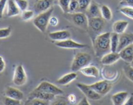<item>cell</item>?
<instances>
[{
	"mask_svg": "<svg viewBox=\"0 0 133 105\" xmlns=\"http://www.w3.org/2000/svg\"><path fill=\"white\" fill-rule=\"evenodd\" d=\"M110 34L106 32L97 35L93 40L95 54L97 57H102L110 51Z\"/></svg>",
	"mask_w": 133,
	"mask_h": 105,
	"instance_id": "6da1fadb",
	"label": "cell"
},
{
	"mask_svg": "<svg viewBox=\"0 0 133 105\" xmlns=\"http://www.w3.org/2000/svg\"><path fill=\"white\" fill-rule=\"evenodd\" d=\"M92 62V57L90 54L83 52L77 53L74 57L71 66V70L73 72L80 71L84 67L89 66Z\"/></svg>",
	"mask_w": 133,
	"mask_h": 105,
	"instance_id": "7a4b0ae2",
	"label": "cell"
},
{
	"mask_svg": "<svg viewBox=\"0 0 133 105\" xmlns=\"http://www.w3.org/2000/svg\"><path fill=\"white\" fill-rule=\"evenodd\" d=\"M53 12V8L51 7L47 11L40 13L33 19V25L42 32L46 31L49 25V21Z\"/></svg>",
	"mask_w": 133,
	"mask_h": 105,
	"instance_id": "3957f363",
	"label": "cell"
},
{
	"mask_svg": "<svg viewBox=\"0 0 133 105\" xmlns=\"http://www.w3.org/2000/svg\"><path fill=\"white\" fill-rule=\"evenodd\" d=\"M68 14H70L69 18L74 25L84 29H88V18L87 14L81 12H77L72 14L68 13Z\"/></svg>",
	"mask_w": 133,
	"mask_h": 105,
	"instance_id": "277c9868",
	"label": "cell"
},
{
	"mask_svg": "<svg viewBox=\"0 0 133 105\" xmlns=\"http://www.w3.org/2000/svg\"><path fill=\"white\" fill-rule=\"evenodd\" d=\"M35 89L55 95L56 96L60 95H62L64 93L63 90H62L61 88H59L57 86L54 85L53 84L48 81L42 82Z\"/></svg>",
	"mask_w": 133,
	"mask_h": 105,
	"instance_id": "5b68a950",
	"label": "cell"
},
{
	"mask_svg": "<svg viewBox=\"0 0 133 105\" xmlns=\"http://www.w3.org/2000/svg\"><path fill=\"white\" fill-rule=\"evenodd\" d=\"M105 25V19L102 17L88 18V29L92 32L97 34V35L101 34Z\"/></svg>",
	"mask_w": 133,
	"mask_h": 105,
	"instance_id": "8992f818",
	"label": "cell"
},
{
	"mask_svg": "<svg viewBox=\"0 0 133 105\" xmlns=\"http://www.w3.org/2000/svg\"><path fill=\"white\" fill-rule=\"evenodd\" d=\"M27 76L24 67L22 64L17 66L14 70V76H13V82L15 85L21 86L25 84L27 82Z\"/></svg>",
	"mask_w": 133,
	"mask_h": 105,
	"instance_id": "52a82bcc",
	"label": "cell"
},
{
	"mask_svg": "<svg viewBox=\"0 0 133 105\" xmlns=\"http://www.w3.org/2000/svg\"><path fill=\"white\" fill-rule=\"evenodd\" d=\"M89 86L101 96L107 94L112 89V84L107 80H100Z\"/></svg>",
	"mask_w": 133,
	"mask_h": 105,
	"instance_id": "ba28073f",
	"label": "cell"
},
{
	"mask_svg": "<svg viewBox=\"0 0 133 105\" xmlns=\"http://www.w3.org/2000/svg\"><path fill=\"white\" fill-rule=\"evenodd\" d=\"M76 86L87 99L94 100V101H97V100H99L102 97L97 92H95L89 85L83 84V83H77Z\"/></svg>",
	"mask_w": 133,
	"mask_h": 105,
	"instance_id": "9c48e42d",
	"label": "cell"
},
{
	"mask_svg": "<svg viewBox=\"0 0 133 105\" xmlns=\"http://www.w3.org/2000/svg\"><path fill=\"white\" fill-rule=\"evenodd\" d=\"M55 45L57 47L63 49H83L87 47V45L86 44H80L70 38L63 41H56Z\"/></svg>",
	"mask_w": 133,
	"mask_h": 105,
	"instance_id": "30bf717a",
	"label": "cell"
},
{
	"mask_svg": "<svg viewBox=\"0 0 133 105\" xmlns=\"http://www.w3.org/2000/svg\"><path fill=\"white\" fill-rule=\"evenodd\" d=\"M56 95L50 93H45V92L38 91L34 89L29 94L27 99H38L44 100V101H52L55 99Z\"/></svg>",
	"mask_w": 133,
	"mask_h": 105,
	"instance_id": "8fae6325",
	"label": "cell"
},
{
	"mask_svg": "<svg viewBox=\"0 0 133 105\" xmlns=\"http://www.w3.org/2000/svg\"><path fill=\"white\" fill-rule=\"evenodd\" d=\"M133 44V33L131 32H124L119 34V45L118 48V52L124 49L126 47Z\"/></svg>",
	"mask_w": 133,
	"mask_h": 105,
	"instance_id": "7c38bea8",
	"label": "cell"
},
{
	"mask_svg": "<svg viewBox=\"0 0 133 105\" xmlns=\"http://www.w3.org/2000/svg\"><path fill=\"white\" fill-rule=\"evenodd\" d=\"M53 1L54 0H36L34 5L35 12L40 14L48 10L51 8Z\"/></svg>",
	"mask_w": 133,
	"mask_h": 105,
	"instance_id": "4fadbf2b",
	"label": "cell"
},
{
	"mask_svg": "<svg viewBox=\"0 0 133 105\" xmlns=\"http://www.w3.org/2000/svg\"><path fill=\"white\" fill-rule=\"evenodd\" d=\"M48 36L51 40L55 41H60L70 38L71 33L70 32V31H67V30H61V31L49 32Z\"/></svg>",
	"mask_w": 133,
	"mask_h": 105,
	"instance_id": "5bb4252c",
	"label": "cell"
},
{
	"mask_svg": "<svg viewBox=\"0 0 133 105\" xmlns=\"http://www.w3.org/2000/svg\"><path fill=\"white\" fill-rule=\"evenodd\" d=\"M120 59V56L118 52H110L101 57V62L105 66H109L116 63Z\"/></svg>",
	"mask_w": 133,
	"mask_h": 105,
	"instance_id": "9a60e30c",
	"label": "cell"
},
{
	"mask_svg": "<svg viewBox=\"0 0 133 105\" xmlns=\"http://www.w3.org/2000/svg\"><path fill=\"white\" fill-rule=\"evenodd\" d=\"M120 58L125 62L131 63L133 61V47L132 44L126 47L124 49L118 52Z\"/></svg>",
	"mask_w": 133,
	"mask_h": 105,
	"instance_id": "2e32d148",
	"label": "cell"
},
{
	"mask_svg": "<svg viewBox=\"0 0 133 105\" xmlns=\"http://www.w3.org/2000/svg\"><path fill=\"white\" fill-rule=\"evenodd\" d=\"M5 94V96H6V97H10V98L14 99L16 100H19V101H22L23 99V97H24V95H23V92L22 91L16 88H13V87L10 86L7 87L6 88Z\"/></svg>",
	"mask_w": 133,
	"mask_h": 105,
	"instance_id": "e0dca14e",
	"label": "cell"
},
{
	"mask_svg": "<svg viewBox=\"0 0 133 105\" xmlns=\"http://www.w3.org/2000/svg\"><path fill=\"white\" fill-rule=\"evenodd\" d=\"M129 93L127 92H119L112 96V101L114 105H123L128 99Z\"/></svg>",
	"mask_w": 133,
	"mask_h": 105,
	"instance_id": "ac0fdd59",
	"label": "cell"
},
{
	"mask_svg": "<svg viewBox=\"0 0 133 105\" xmlns=\"http://www.w3.org/2000/svg\"><path fill=\"white\" fill-rule=\"evenodd\" d=\"M87 16L88 18L101 17L100 8L98 5L95 2H92L87 10Z\"/></svg>",
	"mask_w": 133,
	"mask_h": 105,
	"instance_id": "d6986e66",
	"label": "cell"
},
{
	"mask_svg": "<svg viewBox=\"0 0 133 105\" xmlns=\"http://www.w3.org/2000/svg\"><path fill=\"white\" fill-rule=\"evenodd\" d=\"M129 25V22L125 20H118L114 23L112 26V29L114 32L122 34L124 33Z\"/></svg>",
	"mask_w": 133,
	"mask_h": 105,
	"instance_id": "ffe728a7",
	"label": "cell"
},
{
	"mask_svg": "<svg viewBox=\"0 0 133 105\" xmlns=\"http://www.w3.org/2000/svg\"><path fill=\"white\" fill-rule=\"evenodd\" d=\"M77 74L76 72H71L69 73L66 74V75H63L62 76L60 77L58 80H57V84H60V85H67V84H70L72 81L77 79Z\"/></svg>",
	"mask_w": 133,
	"mask_h": 105,
	"instance_id": "44dd1931",
	"label": "cell"
},
{
	"mask_svg": "<svg viewBox=\"0 0 133 105\" xmlns=\"http://www.w3.org/2000/svg\"><path fill=\"white\" fill-rule=\"evenodd\" d=\"M20 11L14 0H8L6 11V16L8 17H13L18 15L20 13Z\"/></svg>",
	"mask_w": 133,
	"mask_h": 105,
	"instance_id": "7402d4cb",
	"label": "cell"
},
{
	"mask_svg": "<svg viewBox=\"0 0 133 105\" xmlns=\"http://www.w3.org/2000/svg\"><path fill=\"white\" fill-rule=\"evenodd\" d=\"M81 73L84 76H89V77H94L97 78L99 75V69L94 66H88L87 67H84L82 69L80 70Z\"/></svg>",
	"mask_w": 133,
	"mask_h": 105,
	"instance_id": "603a6c76",
	"label": "cell"
},
{
	"mask_svg": "<svg viewBox=\"0 0 133 105\" xmlns=\"http://www.w3.org/2000/svg\"><path fill=\"white\" fill-rule=\"evenodd\" d=\"M119 34L116 32H112L110 34V51L118 52L119 45Z\"/></svg>",
	"mask_w": 133,
	"mask_h": 105,
	"instance_id": "cb8c5ba5",
	"label": "cell"
},
{
	"mask_svg": "<svg viewBox=\"0 0 133 105\" xmlns=\"http://www.w3.org/2000/svg\"><path fill=\"white\" fill-rule=\"evenodd\" d=\"M101 16L105 20L110 21L112 18V13L110 8L107 5H103L100 7Z\"/></svg>",
	"mask_w": 133,
	"mask_h": 105,
	"instance_id": "d4e9b609",
	"label": "cell"
},
{
	"mask_svg": "<svg viewBox=\"0 0 133 105\" xmlns=\"http://www.w3.org/2000/svg\"><path fill=\"white\" fill-rule=\"evenodd\" d=\"M50 101H44V100L38 99H27L24 103V105H49Z\"/></svg>",
	"mask_w": 133,
	"mask_h": 105,
	"instance_id": "484cf974",
	"label": "cell"
},
{
	"mask_svg": "<svg viewBox=\"0 0 133 105\" xmlns=\"http://www.w3.org/2000/svg\"><path fill=\"white\" fill-rule=\"evenodd\" d=\"M79 2V11L83 12L87 11L88 6L92 3V0H78Z\"/></svg>",
	"mask_w": 133,
	"mask_h": 105,
	"instance_id": "4316f807",
	"label": "cell"
},
{
	"mask_svg": "<svg viewBox=\"0 0 133 105\" xmlns=\"http://www.w3.org/2000/svg\"><path fill=\"white\" fill-rule=\"evenodd\" d=\"M119 11L122 14L125 15V16L128 17L129 18L133 19V7L130 6H123L120 8Z\"/></svg>",
	"mask_w": 133,
	"mask_h": 105,
	"instance_id": "83f0119b",
	"label": "cell"
},
{
	"mask_svg": "<svg viewBox=\"0 0 133 105\" xmlns=\"http://www.w3.org/2000/svg\"><path fill=\"white\" fill-rule=\"evenodd\" d=\"M123 71L126 77L133 82V67L131 65H127L123 67Z\"/></svg>",
	"mask_w": 133,
	"mask_h": 105,
	"instance_id": "f1b7e54d",
	"label": "cell"
},
{
	"mask_svg": "<svg viewBox=\"0 0 133 105\" xmlns=\"http://www.w3.org/2000/svg\"><path fill=\"white\" fill-rule=\"evenodd\" d=\"M71 0H58V5L65 14L69 12V6Z\"/></svg>",
	"mask_w": 133,
	"mask_h": 105,
	"instance_id": "f546056e",
	"label": "cell"
},
{
	"mask_svg": "<svg viewBox=\"0 0 133 105\" xmlns=\"http://www.w3.org/2000/svg\"><path fill=\"white\" fill-rule=\"evenodd\" d=\"M3 102L4 105H20L21 101L14 99L10 98V97L5 96L3 99Z\"/></svg>",
	"mask_w": 133,
	"mask_h": 105,
	"instance_id": "4dcf8cb0",
	"label": "cell"
},
{
	"mask_svg": "<svg viewBox=\"0 0 133 105\" xmlns=\"http://www.w3.org/2000/svg\"><path fill=\"white\" fill-rule=\"evenodd\" d=\"M14 1L22 12L26 10L28 8L29 3L27 0H14Z\"/></svg>",
	"mask_w": 133,
	"mask_h": 105,
	"instance_id": "1f68e13d",
	"label": "cell"
},
{
	"mask_svg": "<svg viewBox=\"0 0 133 105\" xmlns=\"http://www.w3.org/2000/svg\"><path fill=\"white\" fill-rule=\"evenodd\" d=\"M79 11V2L78 0H71L69 6V12L70 14Z\"/></svg>",
	"mask_w": 133,
	"mask_h": 105,
	"instance_id": "d6a6232c",
	"label": "cell"
},
{
	"mask_svg": "<svg viewBox=\"0 0 133 105\" xmlns=\"http://www.w3.org/2000/svg\"><path fill=\"white\" fill-rule=\"evenodd\" d=\"M49 105H68V101L64 97H58L50 102Z\"/></svg>",
	"mask_w": 133,
	"mask_h": 105,
	"instance_id": "836d02e7",
	"label": "cell"
},
{
	"mask_svg": "<svg viewBox=\"0 0 133 105\" xmlns=\"http://www.w3.org/2000/svg\"><path fill=\"white\" fill-rule=\"evenodd\" d=\"M34 14H35V12H34L33 10H26L25 11L22 12L21 18H22V20L28 21L31 19L32 18H33Z\"/></svg>",
	"mask_w": 133,
	"mask_h": 105,
	"instance_id": "e575fe53",
	"label": "cell"
},
{
	"mask_svg": "<svg viewBox=\"0 0 133 105\" xmlns=\"http://www.w3.org/2000/svg\"><path fill=\"white\" fill-rule=\"evenodd\" d=\"M12 32V29L10 27H5V28L0 29V39L6 38L9 37Z\"/></svg>",
	"mask_w": 133,
	"mask_h": 105,
	"instance_id": "d590c367",
	"label": "cell"
},
{
	"mask_svg": "<svg viewBox=\"0 0 133 105\" xmlns=\"http://www.w3.org/2000/svg\"><path fill=\"white\" fill-rule=\"evenodd\" d=\"M8 2V0H0V19L2 18L5 6Z\"/></svg>",
	"mask_w": 133,
	"mask_h": 105,
	"instance_id": "8d00e7d4",
	"label": "cell"
},
{
	"mask_svg": "<svg viewBox=\"0 0 133 105\" xmlns=\"http://www.w3.org/2000/svg\"><path fill=\"white\" fill-rule=\"evenodd\" d=\"M120 4L123 5V6L133 7V0H122Z\"/></svg>",
	"mask_w": 133,
	"mask_h": 105,
	"instance_id": "74e56055",
	"label": "cell"
},
{
	"mask_svg": "<svg viewBox=\"0 0 133 105\" xmlns=\"http://www.w3.org/2000/svg\"><path fill=\"white\" fill-rule=\"evenodd\" d=\"M49 24L51 25V26H53V27H55L58 24V19L56 17L51 16L49 19Z\"/></svg>",
	"mask_w": 133,
	"mask_h": 105,
	"instance_id": "f35d334b",
	"label": "cell"
},
{
	"mask_svg": "<svg viewBox=\"0 0 133 105\" xmlns=\"http://www.w3.org/2000/svg\"><path fill=\"white\" fill-rule=\"evenodd\" d=\"M67 99L68 101V102H70L71 104H75L77 101V97L75 96V95L71 93V94H70L68 96Z\"/></svg>",
	"mask_w": 133,
	"mask_h": 105,
	"instance_id": "ab89813d",
	"label": "cell"
},
{
	"mask_svg": "<svg viewBox=\"0 0 133 105\" xmlns=\"http://www.w3.org/2000/svg\"><path fill=\"white\" fill-rule=\"evenodd\" d=\"M5 62L3 58L0 56V73H2L5 70Z\"/></svg>",
	"mask_w": 133,
	"mask_h": 105,
	"instance_id": "60d3db41",
	"label": "cell"
},
{
	"mask_svg": "<svg viewBox=\"0 0 133 105\" xmlns=\"http://www.w3.org/2000/svg\"><path fill=\"white\" fill-rule=\"evenodd\" d=\"M77 105H91V104H90L89 101H88V99L85 97H84V98L82 99L78 102V104Z\"/></svg>",
	"mask_w": 133,
	"mask_h": 105,
	"instance_id": "b9f144b4",
	"label": "cell"
},
{
	"mask_svg": "<svg viewBox=\"0 0 133 105\" xmlns=\"http://www.w3.org/2000/svg\"><path fill=\"white\" fill-rule=\"evenodd\" d=\"M123 105H133V96L131 95L127 99Z\"/></svg>",
	"mask_w": 133,
	"mask_h": 105,
	"instance_id": "7bdbcfd3",
	"label": "cell"
},
{
	"mask_svg": "<svg viewBox=\"0 0 133 105\" xmlns=\"http://www.w3.org/2000/svg\"><path fill=\"white\" fill-rule=\"evenodd\" d=\"M131 66H132V67H133V61H132V62H131Z\"/></svg>",
	"mask_w": 133,
	"mask_h": 105,
	"instance_id": "ee69618b",
	"label": "cell"
},
{
	"mask_svg": "<svg viewBox=\"0 0 133 105\" xmlns=\"http://www.w3.org/2000/svg\"><path fill=\"white\" fill-rule=\"evenodd\" d=\"M132 47H133V44H132Z\"/></svg>",
	"mask_w": 133,
	"mask_h": 105,
	"instance_id": "f6af8a7d",
	"label": "cell"
},
{
	"mask_svg": "<svg viewBox=\"0 0 133 105\" xmlns=\"http://www.w3.org/2000/svg\"><path fill=\"white\" fill-rule=\"evenodd\" d=\"M20 105H22V104H20Z\"/></svg>",
	"mask_w": 133,
	"mask_h": 105,
	"instance_id": "bcb514c9",
	"label": "cell"
}]
</instances>
